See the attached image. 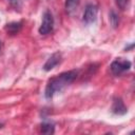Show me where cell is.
<instances>
[{
	"instance_id": "cell-8",
	"label": "cell",
	"mask_w": 135,
	"mask_h": 135,
	"mask_svg": "<svg viewBox=\"0 0 135 135\" xmlns=\"http://www.w3.org/2000/svg\"><path fill=\"white\" fill-rule=\"evenodd\" d=\"M21 27H22V22H11L5 25V31L9 35H15L20 32Z\"/></svg>"
},
{
	"instance_id": "cell-1",
	"label": "cell",
	"mask_w": 135,
	"mask_h": 135,
	"mask_svg": "<svg viewBox=\"0 0 135 135\" xmlns=\"http://www.w3.org/2000/svg\"><path fill=\"white\" fill-rule=\"evenodd\" d=\"M77 76H78V71L72 70V71L63 72V73L51 78L45 86V91H44L45 98L52 99L56 93L61 92L65 86L70 85L77 78Z\"/></svg>"
},
{
	"instance_id": "cell-10",
	"label": "cell",
	"mask_w": 135,
	"mask_h": 135,
	"mask_svg": "<svg viewBox=\"0 0 135 135\" xmlns=\"http://www.w3.org/2000/svg\"><path fill=\"white\" fill-rule=\"evenodd\" d=\"M109 18H110V22H111L112 26H113V27H117L118 24H119V17H118V15L116 14L115 11L112 9V11L110 12Z\"/></svg>"
},
{
	"instance_id": "cell-9",
	"label": "cell",
	"mask_w": 135,
	"mask_h": 135,
	"mask_svg": "<svg viewBox=\"0 0 135 135\" xmlns=\"http://www.w3.org/2000/svg\"><path fill=\"white\" fill-rule=\"evenodd\" d=\"M41 132H42L43 134H46V135L53 134V133L55 132L54 123H53V122H49V121L42 122V123H41Z\"/></svg>"
},
{
	"instance_id": "cell-11",
	"label": "cell",
	"mask_w": 135,
	"mask_h": 135,
	"mask_svg": "<svg viewBox=\"0 0 135 135\" xmlns=\"http://www.w3.org/2000/svg\"><path fill=\"white\" fill-rule=\"evenodd\" d=\"M116 1V4L117 6L121 9V11H124L129 4V0H115Z\"/></svg>"
},
{
	"instance_id": "cell-12",
	"label": "cell",
	"mask_w": 135,
	"mask_h": 135,
	"mask_svg": "<svg viewBox=\"0 0 135 135\" xmlns=\"http://www.w3.org/2000/svg\"><path fill=\"white\" fill-rule=\"evenodd\" d=\"M8 2H9V4L12 5V6H14L16 9L17 8H20V6H21V4H20V1L19 0H7Z\"/></svg>"
},
{
	"instance_id": "cell-6",
	"label": "cell",
	"mask_w": 135,
	"mask_h": 135,
	"mask_svg": "<svg viewBox=\"0 0 135 135\" xmlns=\"http://www.w3.org/2000/svg\"><path fill=\"white\" fill-rule=\"evenodd\" d=\"M60 61H61V54H60L59 52H56V53H54V54L46 60V62H45L44 65H43V70H44L45 72L51 71V70H53L58 63H60Z\"/></svg>"
},
{
	"instance_id": "cell-7",
	"label": "cell",
	"mask_w": 135,
	"mask_h": 135,
	"mask_svg": "<svg viewBox=\"0 0 135 135\" xmlns=\"http://www.w3.org/2000/svg\"><path fill=\"white\" fill-rule=\"evenodd\" d=\"M80 3V0H65V3H64V7H65V11L69 15H73L78 5Z\"/></svg>"
},
{
	"instance_id": "cell-5",
	"label": "cell",
	"mask_w": 135,
	"mask_h": 135,
	"mask_svg": "<svg viewBox=\"0 0 135 135\" xmlns=\"http://www.w3.org/2000/svg\"><path fill=\"white\" fill-rule=\"evenodd\" d=\"M111 111L115 115H124V114L128 113V109L124 105V103H123V101H122V99L120 97L114 98L113 103H112Z\"/></svg>"
},
{
	"instance_id": "cell-2",
	"label": "cell",
	"mask_w": 135,
	"mask_h": 135,
	"mask_svg": "<svg viewBox=\"0 0 135 135\" xmlns=\"http://www.w3.org/2000/svg\"><path fill=\"white\" fill-rule=\"evenodd\" d=\"M131 65H132L131 61L123 59V58H117L111 63L110 68H111V72L113 73V75L119 76V75L123 74L124 72L129 71Z\"/></svg>"
},
{
	"instance_id": "cell-13",
	"label": "cell",
	"mask_w": 135,
	"mask_h": 135,
	"mask_svg": "<svg viewBox=\"0 0 135 135\" xmlns=\"http://www.w3.org/2000/svg\"><path fill=\"white\" fill-rule=\"evenodd\" d=\"M0 51H1V42H0Z\"/></svg>"
},
{
	"instance_id": "cell-4",
	"label": "cell",
	"mask_w": 135,
	"mask_h": 135,
	"mask_svg": "<svg viewBox=\"0 0 135 135\" xmlns=\"http://www.w3.org/2000/svg\"><path fill=\"white\" fill-rule=\"evenodd\" d=\"M97 14H98V7H97V5H95L93 3H90L84 8L82 20L86 24L93 23V22H95V20L97 18Z\"/></svg>"
},
{
	"instance_id": "cell-3",
	"label": "cell",
	"mask_w": 135,
	"mask_h": 135,
	"mask_svg": "<svg viewBox=\"0 0 135 135\" xmlns=\"http://www.w3.org/2000/svg\"><path fill=\"white\" fill-rule=\"evenodd\" d=\"M53 27H54V17L50 11H45L43 14L41 25L39 27V34L46 35L53 31Z\"/></svg>"
}]
</instances>
